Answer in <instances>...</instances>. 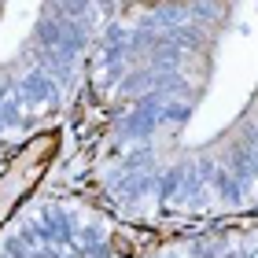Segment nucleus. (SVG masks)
I'll list each match as a JSON object with an SVG mask.
<instances>
[{
    "label": "nucleus",
    "instance_id": "f257e3e1",
    "mask_svg": "<svg viewBox=\"0 0 258 258\" xmlns=\"http://www.w3.org/2000/svg\"><path fill=\"white\" fill-rule=\"evenodd\" d=\"M55 148H59V137H55V133L33 137L30 144L22 148L4 170H0V221H4L33 188H37V181L44 177V170H48Z\"/></svg>",
    "mask_w": 258,
    "mask_h": 258
}]
</instances>
